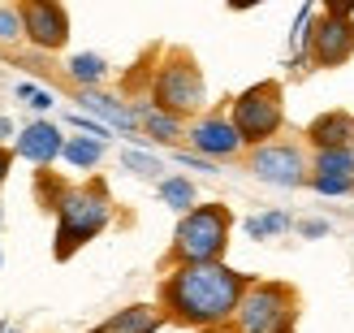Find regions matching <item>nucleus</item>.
<instances>
[{
  "label": "nucleus",
  "instance_id": "obj_1",
  "mask_svg": "<svg viewBox=\"0 0 354 333\" xmlns=\"http://www.w3.org/2000/svg\"><path fill=\"white\" fill-rule=\"evenodd\" d=\"M251 277L229 269L225 260H199V264H169L160 277L156 303L173 325L186 329H225L238 312Z\"/></svg>",
  "mask_w": 354,
  "mask_h": 333
},
{
  "label": "nucleus",
  "instance_id": "obj_2",
  "mask_svg": "<svg viewBox=\"0 0 354 333\" xmlns=\"http://www.w3.org/2000/svg\"><path fill=\"white\" fill-rule=\"evenodd\" d=\"M35 190L39 199L57 213V238H52V255L69 260L78 255L91 238H100L113 221V195L109 182L91 178V182H57V173L39 169L35 173Z\"/></svg>",
  "mask_w": 354,
  "mask_h": 333
},
{
  "label": "nucleus",
  "instance_id": "obj_3",
  "mask_svg": "<svg viewBox=\"0 0 354 333\" xmlns=\"http://www.w3.org/2000/svg\"><path fill=\"white\" fill-rule=\"evenodd\" d=\"M298 312H303V299L290 282H255L251 277L225 333H298Z\"/></svg>",
  "mask_w": 354,
  "mask_h": 333
},
{
  "label": "nucleus",
  "instance_id": "obj_4",
  "mask_svg": "<svg viewBox=\"0 0 354 333\" xmlns=\"http://www.w3.org/2000/svg\"><path fill=\"white\" fill-rule=\"evenodd\" d=\"M151 104L169 117H199L203 104H207V82H203V69L199 61L190 57L186 48H169L165 61L156 65L151 74Z\"/></svg>",
  "mask_w": 354,
  "mask_h": 333
},
{
  "label": "nucleus",
  "instance_id": "obj_5",
  "mask_svg": "<svg viewBox=\"0 0 354 333\" xmlns=\"http://www.w3.org/2000/svg\"><path fill=\"white\" fill-rule=\"evenodd\" d=\"M229 230H234V213L225 204H194L182 213L173 230L169 264H199V260H225Z\"/></svg>",
  "mask_w": 354,
  "mask_h": 333
},
{
  "label": "nucleus",
  "instance_id": "obj_6",
  "mask_svg": "<svg viewBox=\"0 0 354 333\" xmlns=\"http://www.w3.org/2000/svg\"><path fill=\"white\" fill-rule=\"evenodd\" d=\"M229 121L238 126L246 147L272 143V138L281 134V126H286V91H281V82L263 78L255 87H246L242 96H234V104H229Z\"/></svg>",
  "mask_w": 354,
  "mask_h": 333
},
{
  "label": "nucleus",
  "instance_id": "obj_7",
  "mask_svg": "<svg viewBox=\"0 0 354 333\" xmlns=\"http://www.w3.org/2000/svg\"><path fill=\"white\" fill-rule=\"evenodd\" d=\"M246 169L255 173L259 182L268 186H303L311 178V165L298 143H259L251 147V156H246Z\"/></svg>",
  "mask_w": 354,
  "mask_h": 333
},
{
  "label": "nucleus",
  "instance_id": "obj_8",
  "mask_svg": "<svg viewBox=\"0 0 354 333\" xmlns=\"http://www.w3.org/2000/svg\"><path fill=\"white\" fill-rule=\"evenodd\" d=\"M307 57L315 69H342L354 57V17L320 13L307 35Z\"/></svg>",
  "mask_w": 354,
  "mask_h": 333
},
{
  "label": "nucleus",
  "instance_id": "obj_9",
  "mask_svg": "<svg viewBox=\"0 0 354 333\" xmlns=\"http://www.w3.org/2000/svg\"><path fill=\"white\" fill-rule=\"evenodd\" d=\"M26 39L39 52H61L69 44V13L61 0H17Z\"/></svg>",
  "mask_w": 354,
  "mask_h": 333
},
{
  "label": "nucleus",
  "instance_id": "obj_10",
  "mask_svg": "<svg viewBox=\"0 0 354 333\" xmlns=\"http://www.w3.org/2000/svg\"><path fill=\"white\" fill-rule=\"evenodd\" d=\"M186 143L199 152V156H207V161H234V156L246 147L242 134H238V126H234L225 113H207V117H199V121H190Z\"/></svg>",
  "mask_w": 354,
  "mask_h": 333
},
{
  "label": "nucleus",
  "instance_id": "obj_11",
  "mask_svg": "<svg viewBox=\"0 0 354 333\" xmlns=\"http://www.w3.org/2000/svg\"><path fill=\"white\" fill-rule=\"evenodd\" d=\"M320 195H346L354 190V147H324L311 161V178H307Z\"/></svg>",
  "mask_w": 354,
  "mask_h": 333
},
{
  "label": "nucleus",
  "instance_id": "obj_12",
  "mask_svg": "<svg viewBox=\"0 0 354 333\" xmlns=\"http://www.w3.org/2000/svg\"><path fill=\"white\" fill-rule=\"evenodd\" d=\"M61 147H65V138H61V130L52 126V121H30V126L17 134V143H13V152L22 156V161L39 165V169H48L52 161H57Z\"/></svg>",
  "mask_w": 354,
  "mask_h": 333
},
{
  "label": "nucleus",
  "instance_id": "obj_13",
  "mask_svg": "<svg viewBox=\"0 0 354 333\" xmlns=\"http://www.w3.org/2000/svg\"><path fill=\"white\" fill-rule=\"evenodd\" d=\"M303 138H307L315 152H324V147H350L354 143V113L328 109L320 117H311L307 130H303Z\"/></svg>",
  "mask_w": 354,
  "mask_h": 333
},
{
  "label": "nucleus",
  "instance_id": "obj_14",
  "mask_svg": "<svg viewBox=\"0 0 354 333\" xmlns=\"http://www.w3.org/2000/svg\"><path fill=\"white\" fill-rule=\"evenodd\" d=\"M165 321H169V316H165L160 303H130V307L113 312L104 325H95L91 333H160Z\"/></svg>",
  "mask_w": 354,
  "mask_h": 333
},
{
  "label": "nucleus",
  "instance_id": "obj_15",
  "mask_svg": "<svg viewBox=\"0 0 354 333\" xmlns=\"http://www.w3.org/2000/svg\"><path fill=\"white\" fill-rule=\"evenodd\" d=\"M138 126H143L151 138H160V143H182L186 138V121L160 113L156 104H138Z\"/></svg>",
  "mask_w": 354,
  "mask_h": 333
},
{
  "label": "nucleus",
  "instance_id": "obj_16",
  "mask_svg": "<svg viewBox=\"0 0 354 333\" xmlns=\"http://www.w3.org/2000/svg\"><path fill=\"white\" fill-rule=\"evenodd\" d=\"M78 104H82V109H91V113H100V117H109L113 126H121V130H138V113H130L126 104H117V100H109V96H100L95 87H82Z\"/></svg>",
  "mask_w": 354,
  "mask_h": 333
},
{
  "label": "nucleus",
  "instance_id": "obj_17",
  "mask_svg": "<svg viewBox=\"0 0 354 333\" xmlns=\"http://www.w3.org/2000/svg\"><path fill=\"white\" fill-rule=\"evenodd\" d=\"M61 156H65L74 169H95V165L104 161V138H65Z\"/></svg>",
  "mask_w": 354,
  "mask_h": 333
},
{
  "label": "nucleus",
  "instance_id": "obj_18",
  "mask_svg": "<svg viewBox=\"0 0 354 333\" xmlns=\"http://www.w3.org/2000/svg\"><path fill=\"white\" fill-rule=\"evenodd\" d=\"M160 199L169 208H177V213H190L194 208V182L190 178H165L160 182Z\"/></svg>",
  "mask_w": 354,
  "mask_h": 333
},
{
  "label": "nucleus",
  "instance_id": "obj_19",
  "mask_svg": "<svg viewBox=\"0 0 354 333\" xmlns=\"http://www.w3.org/2000/svg\"><path fill=\"white\" fill-rule=\"evenodd\" d=\"M104 57H91V52H86V57H74L69 61V78L74 82H82V87H95V82H104Z\"/></svg>",
  "mask_w": 354,
  "mask_h": 333
},
{
  "label": "nucleus",
  "instance_id": "obj_20",
  "mask_svg": "<svg viewBox=\"0 0 354 333\" xmlns=\"http://www.w3.org/2000/svg\"><path fill=\"white\" fill-rule=\"evenodd\" d=\"M121 165L134 169L138 178H160V173H165V165L156 161V156H147V152H121Z\"/></svg>",
  "mask_w": 354,
  "mask_h": 333
},
{
  "label": "nucleus",
  "instance_id": "obj_21",
  "mask_svg": "<svg viewBox=\"0 0 354 333\" xmlns=\"http://www.w3.org/2000/svg\"><path fill=\"white\" fill-rule=\"evenodd\" d=\"M13 39H26L22 13H17V5H0V44H13Z\"/></svg>",
  "mask_w": 354,
  "mask_h": 333
},
{
  "label": "nucleus",
  "instance_id": "obj_22",
  "mask_svg": "<svg viewBox=\"0 0 354 333\" xmlns=\"http://www.w3.org/2000/svg\"><path fill=\"white\" fill-rule=\"evenodd\" d=\"M286 225H290V217L272 213V217H255V221H246V230H251V238H268V234H277V230H286Z\"/></svg>",
  "mask_w": 354,
  "mask_h": 333
},
{
  "label": "nucleus",
  "instance_id": "obj_23",
  "mask_svg": "<svg viewBox=\"0 0 354 333\" xmlns=\"http://www.w3.org/2000/svg\"><path fill=\"white\" fill-rule=\"evenodd\" d=\"M17 96H22V100H30V109H39V113H44V109H52V96H44V91H35V87H26V82L17 87Z\"/></svg>",
  "mask_w": 354,
  "mask_h": 333
},
{
  "label": "nucleus",
  "instance_id": "obj_24",
  "mask_svg": "<svg viewBox=\"0 0 354 333\" xmlns=\"http://www.w3.org/2000/svg\"><path fill=\"white\" fill-rule=\"evenodd\" d=\"M69 121H74L78 130H86V134H91V138H104V134H109V130H104V126H95V121H91V117H82V113H74V117H69Z\"/></svg>",
  "mask_w": 354,
  "mask_h": 333
},
{
  "label": "nucleus",
  "instance_id": "obj_25",
  "mask_svg": "<svg viewBox=\"0 0 354 333\" xmlns=\"http://www.w3.org/2000/svg\"><path fill=\"white\" fill-rule=\"evenodd\" d=\"M324 13H342V17H354V0H320Z\"/></svg>",
  "mask_w": 354,
  "mask_h": 333
},
{
  "label": "nucleus",
  "instance_id": "obj_26",
  "mask_svg": "<svg viewBox=\"0 0 354 333\" xmlns=\"http://www.w3.org/2000/svg\"><path fill=\"white\" fill-rule=\"evenodd\" d=\"M13 147H0V186H5V178H9V169H13Z\"/></svg>",
  "mask_w": 354,
  "mask_h": 333
},
{
  "label": "nucleus",
  "instance_id": "obj_27",
  "mask_svg": "<svg viewBox=\"0 0 354 333\" xmlns=\"http://www.w3.org/2000/svg\"><path fill=\"white\" fill-rule=\"evenodd\" d=\"M229 9H255V5H263V0H225Z\"/></svg>",
  "mask_w": 354,
  "mask_h": 333
},
{
  "label": "nucleus",
  "instance_id": "obj_28",
  "mask_svg": "<svg viewBox=\"0 0 354 333\" xmlns=\"http://www.w3.org/2000/svg\"><path fill=\"white\" fill-rule=\"evenodd\" d=\"M0 134H9V121H0Z\"/></svg>",
  "mask_w": 354,
  "mask_h": 333
},
{
  "label": "nucleus",
  "instance_id": "obj_29",
  "mask_svg": "<svg viewBox=\"0 0 354 333\" xmlns=\"http://www.w3.org/2000/svg\"><path fill=\"white\" fill-rule=\"evenodd\" d=\"M350 147H354V143H350Z\"/></svg>",
  "mask_w": 354,
  "mask_h": 333
}]
</instances>
